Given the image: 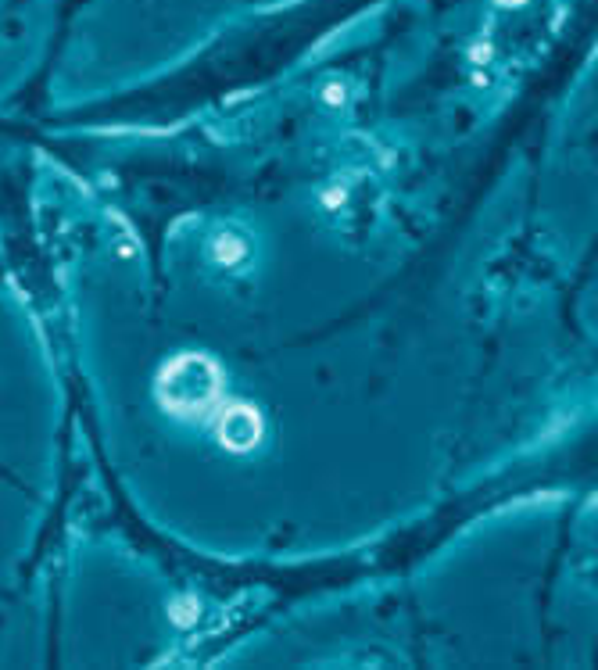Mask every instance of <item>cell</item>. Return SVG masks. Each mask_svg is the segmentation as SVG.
<instances>
[{
	"instance_id": "cell-4",
	"label": "cell",
	"mask_w": 598,
	"mask_h": 670,
	"mask_svg": "<svg viewBox=\"0 0 598 670\" xmlns=\"http://www.w3.org/2000/svg\"><path fill=\"white\" fill-rule=\"evenodd\" d=\"M201 617V610H197V599H190V595H183V599L172 602V620L180 624V628H190L194 620Z\"/></svg>"
},
{
	"instance_id": "cell-2",
	"label": "cell",
	"mask_w": 598,
	"mask_h": 670,
	"mask_svg": "<svg viewBox=\"0 0 598 670\" xmlns=\"http://www.w3.org/2000/svg\"><path fill=\"white\" fill-rule=\"evenodd\" d=\"M215 434H219V445L230 452H251L262 441V416L251 405H230L219 416Z\"/></svg>"
},
{
	"instance_id": "cell-5",
	"label": "cell",
	"mask_w": 598,
	"mask_h": 670,
	"mask_svg": "<svg viewBox=\"0 0 598 670\" xmlns=\"http://www.w3.org/2000/svg\"><path fill=\"white\" fill-rule=\"evenodd\" d=\"M348 94H351L348 79H330V83L323 86V104H330V108H341V104H348Z\"/></svg>"
},
{
	"instance_id": "cell-3",
	"label": "cell",
	"mask_w": 598,
	"mask_h": 670,
	"mask_svg": "<svg viewBox=\"0 0 598 670\" xmlns=\"http://www.w3.org/2000/svg\"><path fill=\"white\" fill-rule=\"evenodd\" d=\"M208 258L223 273H244L251 266V258H255V241L240 226H223V230H215L212 244H208Z\"/></svg>"
},
{
	"instance_id": "cell-1",
	"label": "cell",
	"mask_w": 598,
	"mask_h": 670,
	"mask_svg": "<svg viewBox=\"0 0 598 670\" xmlns=\"http://www.w3.org/2000/svg\"><path fill=\"white\" fill-rule=\"evenodd\" d=\"M223 391V373L208 355L187 352L176 355L158 377V402L172 416H201L212 409V402Z\"/></svg>"
},
{
	"instance_id": "cell-6",
	"label": "cell",
	"mask_w": 598,
	"mask_h": 670,
	"mask_svg": "<svg viewBox=\"0 0 598 670\" xmlns=\"http://www.w3.org/2000/svg\"><path fill=\"white\" fill-rule=\"evenodd\" d=\"M498 8H520V4H527V0H495Z\"/></svg>"
}]
</instances>
